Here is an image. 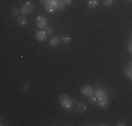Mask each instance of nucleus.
<instances>
[{"mask_svg":"<svg viewBox=\"0 0 132 126\" xmlns=\"http://www.w3.org/2000/svg\"><path fill=\"white\" fill-rule=\"evenodd\" d=\"M59 102H61L62 108H63V109H68V111L73 109V106H75V104H73V101H72V98H70V97H68L66 94H61V95H59Z\"/></svg>","mask_w":132,"mask_h":126,"instance_id":"nucleus-1","label":"nucleus"},{"mask_svg":"<svg viewBox=\"0 0 132 126\" xmlns=\"http://www.w3.org/2000/svg\"><path fill=\"white\" fill-rule=\"evenodd\" d=\"M39 2H41V4L45 6V8L48 13H53V11L59 10L58 8V0H39Z\"/></svg>","mask_w":132,"mask_h":126,"instance_id":"nucleus-2","label":"nucleus"},{"mask_svg":"<svg viewBox=\"0 0 132 126\" xmlns=\"http://www.w3.org/2000/svg\"><path fill=\"white\" fill-rule=\"evenodd\" d=\"M34 3L32 2H26L23 6H21V14H24V15H27V14H30V13H32V10H34Z\"/></svg>","mask_w":132,"mask_h":126,"instance_id":"nucleus-3","label":"nucleus"},{"mask_svg":"<svg viewBox=\"0 0 132 126\" xmlns=\"http://www.w3.org/2000/svg\"><path fill=\"white\" fill-rule=\"evenodd\" d=\"M80 91H81V94H83L84 97H92V95H94V93H96L92 86H83L80 88Z\"/></svg>","mask_w":132,"mask_h":126,"instance_id":"nucleus-4","label":"nucleus"},{"mask_svg":"<svg viewBox=\"0 0 132 126\" xmlns=\"http://www.w3.org/2000/svg\"><path fill=\"white\" fill-rule=\"evenodd\" d=\"M37 25H38L39 30H45V28L48 27V20H46V17L39 15V17L37 18Z\"/></svg>","mask_w":132,"mask_h":126,"instance_id":"nucleus-5","label":"nucleus"},{"mask_svg":"<svg viewBox=\"0 0 132 126\" xmlns=\"http://www.w3.org/2000/svg\"><path fill=\"white\" fill-rule=\"evenodd\" d=\"M46 37H48V34L45 32V30H39L35 32V39L38 41V42H44V41L46 39Z\"/></svg>","mask_w":132,"mask_h":126,"instance_id":"nucleus-6","label":"nucleus"},{"mask_svg":"<svg viewBox=\"0 0 132 126\" xmlns=\"http://www.w3.org/2000/svg\"><path fill=\"white\" fill-rule=\"evenodd\" d=\"M96 97L98 100H104V98H108V94H107V91L104 90V88H97L96 90Z\"/></svg>","mask_w":132,"mask_h":126,"instance_id":"nucleus-7","label":"nucleus"},{"mask_svg":"<svg viewBox=\"0 0 132 126\" xmlns=\"http://www.w3.org/2000/svg\"><path fill=\"white\" fill-rule=\"evenodd\" d=\"M59 43H61V38H59V37H52L51 41H49V45L53 46V48L59 46Z\"/></svg>","mask_w":132,"mask_h":126,"instance_id":"nucleus-8","label":"nucleus"},{"mask_svg":"<svg viewBox=\"0 0 132 126\" xmlns=\"http://www.w3.org/2000/svg\"><path fill=\"white\" fill-rule=\"evenodd\" d=\"M17 24L20 25V27H24V25L27 24V17L24 14H21V15H18L17 17Z\"/></svg>","mask_w":132,"mask_h":126,"instance_id":"nucleus-9","label":"nucleus"},{"mask_svg":"<svg viewBox=\"0 0 132 126\" xmlns=\"http://www.w3.org/2000/svg\"><path fill=\"white\" fill-rule=\"evenodd\" d=\"M108 105H110V101H108V98L98 100V106H100V108H107Z\"/></svg>","mask_w":132,"mask_h":126,"instance_id":"nucleus-10","label":"nucleus"},{"mask_svg":"<svg viewBox=\"0 0 132 126\" xmlns=\"http://www.w3.org/2000/svg\"><path fill=\"white\" fill-rule=\"evenodd\" d=\"M87 6H89L90 8L98 7V0H89V2H87Z\"/></svg>","mask_w":132,"mask_h":126,"instance_id":"nucleus-11","label":"nucleus"},{"mask_svg":"<svg viewBox=\"0 0 132 126\" xmlns=\"http://www.w3.org/2000/svg\"><path fill=\"white\" fill-rule=\"evenodd\" d=\"M76 109L79 112H84L86 111V105H84L83 102H76Z\"/></svg>","mask_w":132,"mask_h":126,"instance_id":"nucleus-12","label":"nucleus"},{"mask_svg":"<svg viewBox=\"0 0 132 126\" xmlns=\"http://www.w3.org/2000/svg\"><path fill=\"white\" fill-rule=\"evenodd\" d=\"M125 74L128 76V78H129V80L132 81V66H129V67L127 69V70H125Z\"/></svg>","mask_w":132,"mask_h":126,"instance_id":"nucleus-13","label":"nucleus"},{"mask_svg":"<svg viewBox=\"0 0 132 126\" xmlns=\"http://www.w3.org/2000/svg\"><path fill=\"white\" fill-rule=\"evenodd\" d=\"M61 41H62L63 43H69V42H70V37H68V35H63V37L61 38Z\"/></svg>","mask_w":132,"mask_h":126,"instance_id":"nucleus-14","label":"nucleus"},{"mask_svg":"<svg viewBox=\"0 0 132 126\" xmlns=\"http://www.w3.org/2000/svg\"><path fill=\"white\" fill-rule=\"evenodd\" d=\"M20 13H21V10H18V8H13V10H11V14H13L14 17H18Z\"/></svg>","mask_w":132,"mask_h":126,"instance_id":"nucleus-15","label":"nucleus"},{"mask_svg":"<svg viewBox=\"0 0 132 126\" xmlns=\"http://www.w3.org/2000/svg\"><path fill=\"white\" fill-rule=\"evenodd\" d=\"M63 7H65V2H63V0H58V8H59V10H62Z\"/></svg>","mask_w":132,"mask_h":126,"instance_id":"nucleus-16","label":"nucleus"},{"mask_svg":"<svg viewBox=\"0 0 132 126\" xmlns=\"http://www.w3.org/2000/svg\"><path fill=\"white\" fill-rule=\"evenodd\" d=\"M45 32L48 34V35H51V34L53 32V28H52V27H49V25H48V27L45 28Z\"/></svg>","mask_w":132,"mask_h":126,"instance_id":"nucleus-17","label":"nucleus"},{"mask_svg":"<svg viewBox=\"0 0 132 126\" xmlns=\"http://www.w3.org/2000/svg\"><path fill=\"white\" fill-rule=\"evenodd\" d=\"M112 2H114V0H104L103 3H104V6H111Z\"/></svg>","mask_w":132,"mask_h":126,"instance_id":"nucleus-18","label":"nucleus"},{"mask_svg":"<svg viewBox=\"0 0 132 126\" xmlns=\"http://www.w3.org/2000/svg\"><path fill=\"white\" fill-rule=\"evenodd\" d=\"M128 52H129V53H132V41H131L129 43H128Z\"/></svg>","mask_w":132,"mask_h":126,"instance_id":"nucleus-19","label":"nucleus"},{"mask_svg":"<svg viewBox=\"0 0 132 126\" xmlns=\"http://www.w3.org/2000/svg\"><path fill=\"white\" fill-rule=\"evenodd\" d=\"M65 2V6H70L72 4V0H63Z\"/></svg>","mask_w":132,"mask_h":126,"instance_id":"nucleus-20","label":"nucleus"},{"mask_svg":"<svg viewBox=\"0 0 132 126\" xmlns=\"http://www.w3.org/2000/svg\"><path fill=\"white\" fill-rule=\"evenodd\" d=\"M28 87H30V83L26 84V87H24V91H28Z\"/></svg>","mask_w":132,"mask_h":126,"instance_id":"nucleus-21","label":"nucleus"},{"mask_svg":"<svg viewBox=\"0 0 132 126\" xmlns=\"http://www.w3.org/2000/svg\"><path fill=\"white\" fill-rule=\"evenodd\" d=\"M117 125H118V126H125V125H127V123H125V122H118Z\"/></svg>","mask_w":132,"mask_h":126,"instance_id":"nucleus-22","label":"nucleus"},{"mask_svg":"<svg viewBox=\"0 0 132 126\" xmlns=\"http://www.w3.org/2000/svg\"><path fill=\"white\" fill-rule=\"evenodd\" d=\"M128 2H132V0H128Z\"/></svg>","mask_w":132,"mask_h":126,"instance_id":"nucleus-23","label":"nucleus"},{"mask_svg":"<svg viewBox=\"0 0 132 126\" xmlns=\"http://www.w3.org/2000/svg\"><path fill=\"white\" fill-rule=\"evenodd\" d=\"M131 66H132V63H131Z\"/></svg>","mask_w":132,"mask_h":126,"instance_id":"nucleus-24","label":"nucleus"}]
</instances>
